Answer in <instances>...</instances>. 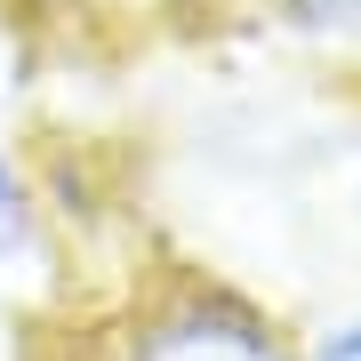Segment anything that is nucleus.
Returning a JSON list of instances; mask_svg holds the SVG:
<instances>
[{"label":"nucleus","mask_w":361,"mask_h":361,"mask_svg":"<svg viewBox=\"0 0 361 361\" xmlns=\"http://www.w3.org/2000/svg\"><path fill=\"white\" fill-rule=\"evenodd\" d=\"M97 361H297V337L257 297L209 281V273H169L145 297H129Z\"/></svg>","instance_id":"nucleus-1"},{"label":"nucleus","mask_w":361,"mask_h":361,"mask_svg":"<svg viewBox=\"0 0 361 361\" xmlns=\"http://www.w3.org/2000/svg\"><path fill=\"white\" fill-rule=\"evenodd\" d=\"M32 241H40V185L16 153H0V273L32 257Z\"/></svg>","instance_id":"nucleus-2"},{"label":"nucleus","mask_w":361,"mask_h":361,"mask_svg":"<svg viewBox=\"0 0 361 361\" xmlns=\"http://www.w3.org/2000/svg\"><path fill=\"white\" fill-rule=\"evenodd\" d=\"M273 8L305 40H361V0H273Z\"/></svg>","instance_id":"nucleus-3"},{"label":"nucleus","mask_w":361,"mask_h":361,"mask_svg":"<svg viewBox=\"0 0 361 361\" xmlns=\"http://www.w3.org/2000/svg\"><path fill=\"white\" fill-rule=\"evenodd\" d=\"M297 361H361V305L337 313V322H322L305 345H297Z\"/></svg>","instance_id":"nucleus-4"}]
</instances>
